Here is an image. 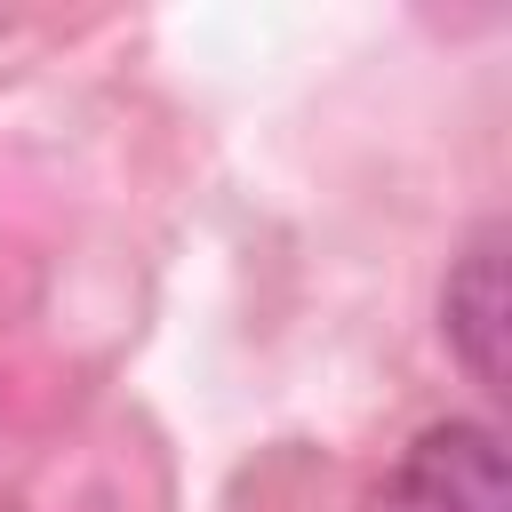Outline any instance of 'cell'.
Here are the masks:
<instances>
[{"mask_svg": "<svg viewBox=\"0 0 512 512\" xmlns=\"http://www.w3.org/2000/svg\"><path fill=\"white\" fill-rule=\"evenodd\" d=\"M504 224H480L440 288V336L480 392H504Z\"/></svg>", "mask_w": 512, "mask_h": 512, "instance_id": "7a4b0ae2", "label": "cell"}, {"mask_svg": "<svg viewBox=\"0 0 512 512\" xmlns=\"http://www.w3.org/2000/svg\"><path fill=\"white\" fill-rule=\"evenodd\" d=\"M368 512H512L504 440L472 416L424 424L400 448V464L384 472V488L368 496Z\"/></svg>", "mask_w": 512, "mask_h": 512, "instance_id": "6da1fadb", "label": "cell"}]
</instances>
